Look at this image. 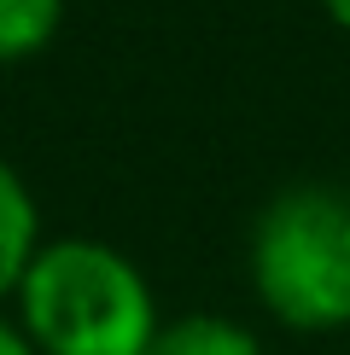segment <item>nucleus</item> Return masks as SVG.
I'll return each mask as SVG.
<instances>
[{
  "mask_svg": "<svg viewBox=\"0 0 350 355\" xmlns=\"http://www.w3.org/2000/svg\"><path fill=\"white\" fill-rule=\"evenodd\" d=\"M12 297L41 355H146L164 327L146 274L99 239L41 245Z\"/></svg>",
  "mask_w": 350,
  "mask_h": 355,
  "instance_id": "1",
  "label": "nucleus"
},
{
  "mask_svg": "<svg viewBox=\"0 0 350 355\" xmlns=\"http://www.w3.org/2000/svg\"><path fill=\"white\" fill-rule=\"evenodd\" d=\"M251 286L292 332L350 327V198L286 187L251 227Z\"/></svg>",
  "mask_w": 350,
  "mask_h": 355,
  "instance_id": "2",
  "label": "nucleus"
},
{
  "mask_svg": "<svg viewBox=\"0 0 350 355\" xmlns=\"http://www.w3.org/2000/svg\"><path fill=\"white\" fill-rule=\"evenodd\" d=\"M41 250V216L29 198L24 175L0 157V303L18 291V279L29 268V257Z\"/></svg>",
  "mask_w": 350,
  "mask_h": 355,
  "instance_id": "3",
  "label": "nucleus"
},
{
  "mask_svg": "<svg viewBox=\"0 0 350 355\" xmlns=\"http://www.w3.org/2000/svg\"><path fill=\"white\" fill-rule=\"evenodd\" d=\"M146 355H262V344L228 315H181L152 332Z\"/></svg>",
  "mask_w": 350,
  "mask_h": 355,
  "instance_id": "4",
  "label": "nucleus"
},
{
  "mask_svg": "<svg viewBox=\"0 0 350 355\" xmlns=\"http://www.w3.org/2000/svg\"><path fill=\"white\" fill-rule=\"evenodd\" d=\"M65 0H0V64H24L58 35Z\"/></svg>",
  "mask_w": 350,
  "mask_h": 355,
  "instance_id": "5",
  "label": "nucleus"
},
{
  "mask_svg": "<svg viewBox=\"0 0 350 355\" xmlns=\"http://www.w3.org/2000/svg\"><path fill=\"white\" fill-rule=\"evenodd\" d=\"M0 355H41V349L29 344V332L18 327V320H6V315H0Z\"/></svg>",
  "mask_w": 350,
  "mask_h": 355,
  "instance_id": "6",
  "label": "nucleus"
},
{
  "mask_svg": "<svg viewBox=\"0 0 350 355\" xmlns=\"http://www.w3.org/2000/svg\"><path fill=\"white\" fill-rule=\"evenodd\" d=\"M321 6H327V18L339 29H350V0H321Z\"/></svg>",
  "mask_w": 350,
  "mask_h": 355,
  "instance_id": "7",
  "label": "nucleus"
}]
</instances>
